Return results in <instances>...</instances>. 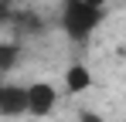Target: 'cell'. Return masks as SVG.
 Segmentation results:
<instances>
[{"label":"cell","mask_w":126,"mask_h":122,"mask_svg":"<svg viewBox=\"0 0 126 122\" xmlns=\"http://www.w3.org/2000/svg\"><path fill=\"white\" fill-rule=\"evenodd\" d=\"M99 24H102V7H99V3L65 0V7H62V31L72 41H85Z\"/></svg>","instance_id":"1"},{"label":"cell","mask_w":126,"mask_h":122,"mask_svg":"<svg viewBox=\"0 0 126 122\" xmlns=\"http://www.w3.org/2000/svg\"><path fill=\"white\" fill-rule=\"evenodd\" d=\"M55 105H58V92L51 81H31L27 85V115L44 119L48 112H55Z\"/></svg>","instance_id":"2"},{"label":"cell","mask_w":126,"mask_h":122,"mask_svg":"<svg viewBox=\"0 0 126 122\" xmlns=\"http://www.w3.org/2000/svg\"><path fill=\"white\" fill-rule=\"evenodd\" d=\"M0 112L7 119H17V115H27V85H3L0 88Z\"/></svg>","instance_id":"3"},{"label":"cell","mask_w":126,"mask_h":122,"mask_svg":"<svg viewBox=\"0 0 126 122\" xmlns=\"http://www.w3.org/2000/svg\"><path fill=\"white\" fill-rule=\"evenodd\" d=\"M92 88V71L85 68L82 61L79 64H72L68 71H65V92H72V95H82Z\"/></svg>","instance_id":"4"},{"label":"cell","mask_w":126,"mask_h":122,"mask_svg":"<svg viewBox=\"0 0 126 122\" xmlns=\"http://www.w3.org/2000/svg\"><path fill=\"white\" fill-rule=\"evenodd\" d=\"M14 64H17V44H14V41H3V44H0V68L10 71Z\"/></svg>","instance_id":"5"},{"label":"cell","mask_w":126,"mask_h":122,"mask_svg":"<svg viewBox=\"0 0 126 122\" xmlns=\"http://www.w3.org/2000/svg\"><path fill=\"white\" fill-rule=\"evenodd\" d=\"M79 122H102V119H99V112H89L85 109V112H79Z\"/></svg>","instance_id":"6"},{"label":"cell","mask_w":126,"mask_h":122,"mask_svg":"<svg viewBox=\"0 0 126 122\" xmlns=\"http://www.w3.org/2000/svg\"><path fill=\"white\" fill-rule=\"evenodd\" d=\"M89 3H99V7H102V3H106V0H89Z\"/></svg>","instance_id":"7"}]
</instances>
